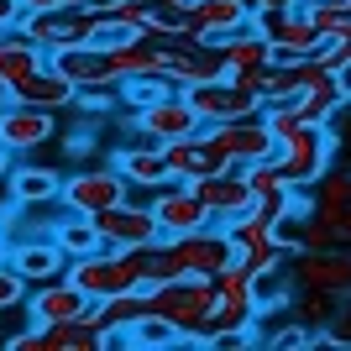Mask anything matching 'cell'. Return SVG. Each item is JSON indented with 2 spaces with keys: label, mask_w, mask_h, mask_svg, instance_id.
I'll use <instances>...</instances> for the list:
<instances>
[{
  "label": "cell",
  "mask_w": 351,
  "mask_h": 351,
  "mask_svg": "<svg viewBox=\"0 0 351 351\" xmlns=\"http://www.w3.org/2000/svg\"><path fill=\"white\" fill-rule=\"evenodd\" d=\"M43 63H47V53L32 43V37H21L16 27L0 32V95H5L11 84H21L27 73H37Z\"/></svg>",
  "instance_id": "24"
},
{
  "label": "cell",
  "mask_w": 351,
  "mask_h": 351,
  "mask_svg": "<svg viewBox=\"0 0 351 351\" xmlns=\"http://www.w3.org/2000/svg\"><path fill=\"white\" fill-rule=\"evenodd\" d=\"M5 263L27 278V289H37V283H53L63 278V267H69V257L58 252V241L53 236H27V241H16L11 252H5Z\"/></svg>",
  "instance_id": "20"
},
{
  "label": "cell",
  "mask_w": 351,
  "mask_h": 351,
  "mask_svg": "<svg viewBox=\"0 0 351 351\" xmlns=\"http://www.w3.org/2000/svg\"><path fill=\"white\" fill-rule=\"evenodd\" d=\"M58 136V110H37V105H16L0 100V147L21 158V152H37Z\"/></svg>",
  "instance_id": "13"
},
{
  "label": "cell",
  "mask_w": 351,
  "mask_h": 351,
  "mask_svg": "<svg viewBox=\"0 0 351 351\" xmlns=\"http://www.w3.org/2000/svg\"><path fill=\"white\" fill-rule=\"evenodd\" d=\"M299 110H304V121H320V126H330V121L346 110V95H341L336 73H320L309 89H299Z\"/></svg>",
  "instance_id": "28"
},
{
  "label": "cell",
  "mask_w": 351,
  "mask_h": 351,
  "mask_svg": "<svg viewBox=\"0 0 351 351\" xmlns=\"http://www.w3.org/2000/svg\"><path fill=\"white\" fill-rule=\"evenodd\" d=\"M5 173H11V152L0 147V184H5Z\"/></svg>",
  "instance_id": "44"
},
{
  "label": "cell",
  "mask_w": 351,
  "mask_h": 351,
  "mask_svg": "<svg viewBox=\"0 0 351 351\" xmlns=\"http://www.w3.org/2000/svg\"><path fill=\"white\" fill-rule=\"evenodd\" d=\"M289 309H299V320H304L309 330H325V325H330V315H336V293H325V289H299V304H289Z\"/></svg>",
  "instance_id": "34"
},
{
  "label": "cell",
  "mask_w": 351,
  "mask_h": 351,
  "mask_svg": "<svg viewBox=\"0 0 351 351\" xmlns=\"http://www.w3.org/2000/svg\"><path fill=\"white\" fill-rule=\"evenodd\" d=\"M21 37L43 47V53H63L79 43H100L105 37V11L100 5H53V11H21L16 21Z\"/></svg>",
  "instance_id": "3"
},
{
  "label": "cell",
  "mask_w": 351,
  "mask_h": 351,
  "mask_svg": "<svg viewBox=\"0 0 351 351\" xmlns=\"http://www.w3.org/2000/svg\"><path fill=\"white\" fill-rule=\"evenodd\" d=\"M173 79L168 73H132V79H121V105L126 110H136V105H152V100H162V95H173Z\"/></svg>",
  "instance_id": "31"
},
{
  "label": "cell",
  "mask_w": 351,
  "mask_h": 351,
  "mask_svg": "<svg viewBox=\"0 0 351 351\" xmlns=\"http://www.w3.org/2000/svg\"><path fill=\"white\" fill-rule=\"evenodd\" d=\"M5 252H11V247H5V236H0V263H5Z\"/></svg>",
  "instance_id": "46"
},
{
  "label": "cell",
  "mask_w": 351,
  "mask_h": 351,
  "mask_svg": "<svg viewBox=\"0 0 351 351\" xmlns=\"http://www.w3.org/2000/svg\"><path fill=\"white\" fill-rule=\"evenodd\" d=\"M58 184H63V173L58 168H43V162H21V168L11 162V173H5V189H11V199L21 210L58 205Z\"/></svg>",
  "instance_id": "22"
},
{
  "label": "cell",
  "mask_w": 351,
  "mask_h": 351,
  "mask_svg": "<svg viewBox=\"0 0 351 351\" xmlns=\"http://www.w3.org/2000/svg\"><path fill=\"white\" fill-rule=\"evenodd\" d=\"M121 199H132V184L121 178V168H79V173H63L58 184V205L69 215H100V210L121 205Z\"/></svg>",
  "instance_id": "6"
},
{
  "label": "cell",
  "mask_w": 351,
  "mask_h": 351,
  "mask_svg": "<svg viewBox=\"0 0 351 351\" xmlns=\"http://www.w3.org/2000/svg\"><path fill=\"white\" fill-rule=\"evenodd\" d=\"M346 5H351V0H346Z\"/></svg>",
  "instance_id": "47"
},
{
  "label": "cell",
  "mask_w": 351,
  "mask_h": 351,
  "mask_svg": "<svg viewBox=\"0 0 351 351\" xmlns=\"http://www.w3.org/2000/svg\"><path fill=\"white\" fill-rule=\"evenodd\" d=\"M299 11L315 21L320 37H330V32H341L351 21V5H346V0H299Z\"/></svg>",
  "instance_id": "33"
},
{
  "label": "cell",
  "mask_w": 351,
  "mask_h": 351,
  "mask_svg": "<svg viewBox=\"0 0 351 351\" xmlns=\"http://www.w3.org/2000/svg\"><path fill=\"white\" fill-rule=\"evenodd\" d=\"M27 278H21V273H16L11 263H0V309H21L27 304Z\"/></svg>",
  "instance_id": "39"
},
{
  "label": "cell",
  "mask_w": 351,
  "mask_h": 351,
  "mask_svg": "<svg viewBox=\"0 0 351 351\" xmlns=\"http://www.w3.org/2000/svg\"><path fill=\"white\" fill-rule=\"evenodd\" d=\"M147 315V283L142 289H126V293H110V299H100V309H95V325L105 330V341H121V330L132 320H142Z\"/></svg>",
  "instance_id": "25"
},
{
  "label": "cell",
  "mask_w": 351,
  "mask_h": 351,
  "mask_svg": "<svg viewBox=\"0 0 351 351\" xmlns=\"http://www.w3.org/2000/svg\"><path fill=\"white\" fill-rule=\"evenodd\" d=\"M215 47H220V58H226V79H236L241 89H252V95L263 100V73H267V63H273L267 37L241 27V32H231V37H220Z\"/></svg>",
  "instance_id": "14"
},
{
  "label": "cell",
  "mask_w": 351,
  "mask_h": 351,
  "mask_svg": "<svg viewBox=\"0 0 351 351\" xmlns=\"http://www.w3.org/2000/svg\"><path fill=\"white\" fill-rule=\"evenodd\" d=\"M199 126H205V121H199V110H194V100L184 95V89H173V95H162V100L136 105L132 110V136L136 142H152V147L178 142V136H194Z\"/></svg>",
  "instance_id": "7"
},
{
  "label": "cell",
  "mask_w": 351,
  "mask_h": 351,
  "mask_svg": "<svg viewBox=\"0 0 351 351\" xmlns=\"http://www.w3.org/2000/svg\"><path fill=\"white\" fill-rule=\"evenodd\" d=\"M341 147H351V105H346V121H341V132H336Z\"/></svg>",
  "instance_id": "42"
},
{
  "label": "cell",
  "mask_w": 351,
  "mask_h": 351,
  "mask_svg": "<svg viewBox=\"0 0 351 351\" xmlns=\"http://www.w3.org/2000/svg\"><path fill=\"white\" fill-rule=\"evenodd\" d=\"M241 178H247L252 199H257V194H267V189H278V184H289V178H283V162H278V152H267V158H252V162H241Z\"/></svg>",
  "instance_id": "32"
},
{
  "label": "cell",
  "mask_w": 351,
  "mask_h": 351,
  "mask_svg": "<svg viewBox=\"0 0 351 351\" xmlns=\"http://www.w3.org/2000/svg\"><path fill=\"white\" fill-rule=\"evenodd\" d=\"M147 205H152V215H158V231L162 236H189V231H199V226H210V210L199 205V194H194L184 178L158 184Z\"/></svg>",
  "instance_id": "15"
},
{
  "label": "cell",
  "mask_w": 351,
  "mask_h": 351,
  "mask_svg": "<svg viewBox=\"0 0 351 351\" xmlns=\"http://www.w3.org/2000/svg\"><path fill=\"white\" fill-rule=\"evenodd\" d=\"M289 278H293V289H325L336 299H346L351 293V247L336 241V247H320V252H293Z\"/></svg>",
  "instance_id": "9"
},
{
  "label": "cell",
  "mask_w": 351,
  "mask_h": 351,
  "mask_svg": "<svg viewBox=\"0 0 351 351\" xmlns=\"http://www.w3.org/2000/svg\"><path fill=\"white\" fill-rule=\"evenodd\" d=\"M315 58L325 63V69L336 73V69H346L351 63V21L341 32H330V37H320V47H315Z\"/></svg>",
  "instance_id": "36"
},
{
  "label": "cell",
  "mask_w": 351,
  "mask_h": 351,
  "mask_svg": "<svg viewBox=\"0 0 351 351\" xmlns=\"http://www.w3.org/2000/svg\"><path fill=\"white\" fill-rule=\"evenodd\" d=\"M47 63L69 79L73 89H84V84H121L116 79V63H110V47L100 43H79V47H63V53H47Z\"/></svg>",
  "instance_id": "19"
},
{
  "label": "cell",
  "mask_w": 351,
  "mask_h": 351,
  "mask_svg": "<svg viewBox=\"0 0 351 351\" xmlns=\"http://www.w3.org/2000/svg\"><path fill=\"white\" fill-rule=\"evenodd\" d=\"M226 236H231L236 257H252V252L278 247V226H273L267 215H257V210H247V215H236V220H226Z\"/></svg>",
  "instance_id": "26"
},
{
  "label": "cell",
  "mask_w": 351,
  "mask_h": 351,
  "mask_svg": "<svg viewBox=\"0 0 351 351\" xmlns=\"http://www.w3.org/2000/svg\"><path fill=\"white\" fill-rule=\"evenodd\" d=\"M199 136H205L210 147H215L226 162H252V158H267V152H278V142H273V132L263 126V110L257 116H236V121H215V126H199Z\"/></svg>",
  "instance_id": "10"
},
{
  "label": "cell",
  "mask_w": 351,
  "mask_h": 351,
  "mask_svg": "<svg viewBox=\"0 0 351 351\" xmlns=\"http://www.w3.org/2000/svg\"><path fill=\"white\" fill-rule=\"evenodd\" d=\"M257 37H267V47H273V58H309L315 47H320V32H315V21H309L299 5H257L247 21Z\"/></svg>",
  "instance_id": "5"
},
{
  "label": "cell",
  "mask_w": 351,
  "mask_h": 351,
  "mask_svg": "<svg viewBox=\"0 0 351 351\" xmlns=\"http://www.w3.org/2000/svg\"><path fill=\"white\" fill-rule=\"evenodd\" d=\"M315 341H325V346H351V293L336 299V315H330L325 330H315Z\"/></svg>",
  "instance_id": "38"
},
{
  "label": "cell",
  "mask_w": 351,
  "mask_h": 351,
  "mask_svg": "<svg viewBox=\"0 0 351 351\" xmlns=\"http://www.w3.org/2000/svg\"><path fill=\"white\" fill-rule=\"evenodd\" d=\"M336 236H341V241L351 247V205H346V215H341V231H336Z\"/></svg>",
  "instance_id": "43"
},
{
  "label": "cell",
  "mask_w": 351,
  "mask_h": 351,
  "mask_svg": "<svg viewBox=\"0 0 351 351\" xmlns=\"http://www.w3.org/2000/svg\"><path fill=\"white\" fill-rule=\"evenodd\" d=\"M184 95L194 100V110H199V121H205V126H215V121H236V116H257V110H263V100H257L252 89H241L236 79L189 84Z\"/></svg>",
  "instance_id": "17"
},
{
  "label": "cell",
  "mask_w": 351,
  "mask_h": 351,
  "mask_svg": "<svg viewBox=\"0 0 351 351\" xmlns=\"http://www.w3.org/2000/svg\"><path fill=\"white\" fill-rule=\"evenodd\" d=\"M53 241H58V252L63 257H84V252H95V247H105L100 241V231H95V220L89 215H69L63 210V220H53Z\"/></svg>",
  "instance_id": "29"
},
{
  "label": "cell",
  "mask_w": 351,
  "mask_h": 351,
  "mask_svg": "<svg viewBox=\"0 0 351 351\" xmlns=\"http://www.w3.org/2000/svg\"><path fill=\"white\" fill-rule=\"evenodd\" d=\"M21 21V0H0V32H11Z\"/></svg>",
  "instance_id": "40"
},
{
  "label": "cell",
  "mask_w": 351,
  "mask_h": 351,
  "mask_svg": "<svg viewBox=\"0 0 351 351\" xmlns=\"http://www.w3.org/2000/svg\"><path fill=\"white\" fill-rule=\"evenodd\" d=\"M95 299L84 289H73L69 278H53V283H37L27 293V320L32 325H58V320H95Z\"/></svg>",
  "instance_id": "16"
},
{
  "label": "cell",
  "mask_w": 351,
  "mask_h": 351,
  "mask_svg": "<svg viewBox=\"0 0 351 351\" xmlns=\"http://www.w3.org/2000/svg\"><path fill=\"white\" fill-rule=\"evenodd\" d=\"M116 168L132 189H158V184H168V158H162V147H152V142H126L116 152Z\"/></svg>",
  "instance_id": "23"
},
{
  "label": "cell",
  "mask_w": 351,
  "mask_h": 351,
  "mask_svg": "<svg viewBox=\"0 0 351 351\" xmlns=\"http://www.w3.org/2000/svg\"><path fill=\"white\" fill-rule=\"evenodd\" d=\"M252 299H257V315H283V309L293 304L289 263L283 267H257V273H252Z\"/></svg>",
  "instance_id": "27"
},
{
  "label": "cell",
  "mask_w": 351,
  "mask_h": 351,
  "mask_svg": "<svg viewBox=\"0 0 351 351\" xmlns=\"http://www.w3.org/2000/svg\"><path fill=\"white\" fill-rule=\"evenodd\" d=\"M257 5H299V0H257Z\"/></svg>",
  "instance_id": "45"
},
{
  "label": "cell",
  "mask_w": 351,
  "mask_h": 351,
  "mask_svg": "<svg viewBox=\"0 0 351 351\" xmlns=\"http://www.w3.org/2000/svg\"><path fill=\"white\" fill-rule=\"evenodd\" d=\"M336 84H341V95H346V105H351V63H346V69H336Z\"/></svg>",
  "instance_id": "41"
},
{
  "label": "cell",
  "mask_w": 351,
  "mask_h": 351,
  "mask_svg": "<svg viewBox=\"0 0 351 351\" xmlns=\"http://www.w3.org/2000/svg\"><path fill=\"white\" fill-rule=\"evenodd\" d=\"M63 278L73 289H84L95 304L110 299V293H126V289H142L147 283V263H142V247L136 252H121V247H95L84 257H73L63 267Z\"/></svg>",
  "instance_id": "2"
},
{
  "label": "cell",
  "mask_w": 351,
  "mask_h": 351,
  "mask_svg": "<svg viewBox=\"0 0 351 351\" xmlns=\"http://www.w3.org/2000/svg\"><path fill=\"white\" fill-rule=\"evenodd\" d=\"M336 132L320 126V121H304L299 132H289L278 142V162H283V178H289V189H315V178L330 173V162H336Z\"/></svg>",
  "instance_id": "4"
},
{
  "label": "cell",
  "mask_w": 351,
  "mask_h": 351,
  "mask_svg": "<svg viewBox=\"0 0 351 351\" xmlns=\"http://www.w3.org/2000/svg\"><path fill=\"white\" fill-rule=\"evenodd\" d=\"M73 105L89 110V116H105L110 105H121V84H84V89H73Z\"/></svg>",
  "instance_id": "37"
},
{
  "label": "cell",
  "mask_w": 351,
  "mask_h": 351,
  "mask_svg": "<svg viewBox=\"0 0 351 351\" xmlns=\"http://www.w3.org/2000/svg\"><path fill=\"white\" fill-rule=\"evenodd\" d=\"M0 100H16V105H37V110H69L73 105V84L63 79L53 63H43L37 73H27L21 84H11Z\"/></svg>",
  "instance_id": "21"
},
{
  "label": "cell",
  "mask_w": 351,
  "mask_h": 351,
  "mask_svg": "<svg viewBox=\"0 0 351 351\" xmlns=\"http://www.w3.org/2000/svg\"><path fill=\"white\" fill-rule=\"evenodd\" d=\"M252 341H257V325L252 320H231V325H210L205 330L210 351H236V346H252Z\"/></svg>",
  "instance_id": "35"
},
{
  "label": "cell",
  "mask_w": 351,
  "mask_h": 351,
  "mask_svg": "<svg viewBox=\"0 0 351 351\" xmlns=\"http://www.w3.org/2000/svg\"><path fill=\"white\" fill-rule=\"evenodd\" d=\"M121 341H126V346H189V341L178 336L173 325L162 320V315H152V309H147L142 320L126 325V330H121Z\"/></svg>",
  "instance_id": "30"
},
{
  "label": "cell",
  "mask_w": 351,
  "mask_h": 351,
  "mask_svg": "<svg viewBox=\"0 0 351 351\" xmlns=\"http://www.w3.org/2000/svg\"><path fill=\"white\" fill-rule=\"evenodd\" d=\"M95 220V231H100L105 247H121V252H136V247H152L158 241V215H152V205L147 199H121V205L100 210V215H89Z\"/></svg>",
  "instance_id": "11"
},
{
  "label": "cell",
  "mask_w": 351,
  "mask_h": 351,
  "mask_svg": "<svg viewBox=\"0 0 351 351\" xmlns=\"http://www.w3.org/2000/svg\"><path fill=\"white\" fill-rule=\"evenodd\" d=\"M147 309L162 315L184 341H205V330L220 320L215 278H205V273H184V278L147 283Z\"/></svg>",
  "instance_id": "1"
},
{
  "label": "cell",
  "mask_w": 351,
  "mask_h": 351,
  "mask_svg": "<svg viewBox=\"0 0 351 351\" xmlns=\"http://www.w3.org/2000/svg\"><path fill=\"white\" fill-rule=\"evenodd\" d=\"M5 346L11 351H100L110 341L95 320H58V325H27V330L5 336Z\"/></svg>",
  "instance_id": "12"
},
{
  "label": "cell",
  "mask_w": 351,
  "mask_h": 351,
  "mask_svg": "<svg viewBox=\"0 0 351 351\" xmlns=\"http://www.w3.org/2000/svg\"><path fill=\"white\" fill-rule=\"evenodd\" d=\"M189 189L199 194V205H205L210 220H220V226L252 210V189H247V178H241V168H220V173L189 178Z\"/></svg>",
  "instance_id": "18"
},
{
  "label": "cell",
  "mask_w": 351,
  "mask_h": 351,
  "mask_svg": "<svg viewBox=\"0 0 351 351\" xmlns=\"http://www.w3.org/2000/svg\"><path fill=\"white\" fill-rule=\"evenodd\" d=\"M168 11H178V21L194 43H220V37H231L252 21L257 0H184V5H168Z\"/></svg>",
  "instance_id": "8"
}]
</instances>
